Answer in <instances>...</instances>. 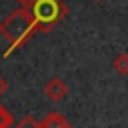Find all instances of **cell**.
<instances>
[{
    "label": "cell",
    "mask_w": 128,
    "mask_h": 128,
    "mask_svg": "<svg viewBox=\"0 0 128 128\" xmlns=\"http://www.w3.org/2000/svg\"><path fill=\"white\" fill-rule=\"evenodd\" d=\"M34 34H36V26H34L32 16L28 14V10L26 8L12 10L0 22V36L8 42V50L4 52V58H8L18 48H22Z\"/></svg>",
    "instance_id": "6da1fadb"
},
{
    "label": "cell",
    "mask_w": 128,
    "mask_h": 128,
    "mask_svg": "<svg viewBox=\"0 0 128 128\" xmlns=\"http://www.w3.org/2000/svg\"><path fill=\"white\" fill-rule=\"evenodd\" d=\"M26 10L32 16L36 32H42V34H48L68 14V6L62 0H32Z\"/></svg>",
    "instance_id": "7a4b0ae2"
},
{
    "label": "cell",
    "mask_w": 128,
    "mask_h": 128,
    "mask_svg": "<svg viewBox=\"0 0 128 128\" xmlns=\"http://www.w3.org/2000/svg\"><path fill=\"white\" fill-rule=\"evenodd\" d=\"M44 94H46L48 100H52V102H60V100H64V96L68 94V86H66V82H64L62 78L54 76V78H50V80L46 82V86H44Z\"/></svg>",
    "instance_id": "3957f363"
},
{
    "label": "cell",
    "mask_w": 128,
    "mask_h": 128,
    "mask_svg": "<svg viewBox=\"0 0 128 128\" xmlns=\"http://www.w3.org/2000/svg\"><path fill=\"white\" fill-rule=\"evenodd\" d=\"M40 128H70V122L60 112H48L40 120Z\"/></svg>",
    "instance_id": "277c9868"
},
{
    "label": "cell",
    "mask_w": 128,
    "mask_h": 128,
    "mask_svg": "<svg viewBox=\"0 0 128 128\" xmlns=\"http://www.w3.org/2000/svg\"><path fill=\"white\" fill-rule=\"evenodd\" d=\"M112 66H114V70H116L118 74L126 76V74H128V54H118V56L114 58Z\"/></svg>",
    "instance_id": "5b68a950"
},
{
    "label": "cell",
    "mask_w": 128,
    "mask_h": 128,
    "mask_svg": "<svg viewBox=\"0 0 128 128\" xmlns=\"http://www.w3.org/2000/svg\"><path fill=\"white\" fill-rule=\"evenodd\" d=\"M14 124V116L12 112H8L2 104H0V128H10Z\"/></svg>",
    "instance_id": "8992f818"
},
{
    "label": "cell",
    "mask_w": 128,
    "mask_h": 128,
    "mask_svg": "<svg viewBox=\"0 0 128 128\" xmlns=\"http://www.w3.org/2000/svg\"><path fill=\"white\" fill-rule=\"evenodd\" d=\"M14 128H40V122H38L34 116H30V114H28V116H24L22 120H18Z\"/></svg>",
    "instance_id": "52a82bcc"
},
{
    "label": "cell",
    "mask_w": 128,
    "mask_h": 128,
    "mask_svg": "<svg viewBox=\"0 0 128 128\" xmlns=\"http://www.w3.org/2000/svg\"><path fill=\"white\" fill-rule=\"evenodd\" d=\"M6 90H8V84H6V80H4L2 76H0V96H2V94H4Z\"/></svg>",
    "instance_id": "ba28073f"
},
{
    "label": "cell",
    "mask_w": 128,
    "mask_h": 128,
    "mask_svg": "<svg viewBox=\"0 0 128 128\" xmlns=\"http://www.w3.org/2000/svg\"><path fill=\"white\" fill-rule=\"evenodd\" d=\"M16 2H18V4H20V8H28V6H30V2H32V0H16Z\"/></svg>",
    "instance_id": "9c48e42d"
},
{
    "label": "cell",
    "mask_w": 128,
    "mask_h": 128,
    "mask_svg": "<svg viewBox=\"0 0 128 128\" xmlns=\"http://www.w3.org/2000/svg\"><path fill=\"white\" fill-rule=\"evenodd\" d=\"M94 2H102V0H94Z\"/></svg>",
    "instance_id": "30bf717a"
}]
</instances>
